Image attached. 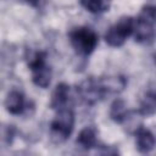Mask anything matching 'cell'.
<instances>
[{"mask_svg": "<svg viewBox=\"0 0 156 156\" xmlns=\"http://www.w3.org/2000/svg\"><path fill=\"white\" fill-rule=\"evenodd\" d=\"M152 58H154V62H155V65H156V52L154 54V56H152Z\"/></svg>", "mask_w": 156, "mask_h": 156, "instance_id": "obj_18", "label": "cell"}, {"mask_svg": "<svg viewBox=\"0 0 156 156\" xmlns=\"http://www.w3.org/2000/svg\"><path fill=\"white\" fill-rule=\"evenodd\" d=\"M155 144H156V140L151 130H149L143 126H140L135 130V146L139 152L141 154L150 152L151 150H154Z\"/></svg>", "mask_w": 156, "mask_h": 156, "instance_id": "obj_8", "label": "cell"}, {"mask_svg": "<svg viewBox=\"0 0 156 156\" xmlns=\"http://www.w3.org/2000/svg\"><path fill=\"white\" fill-rule=\"evenodd\" d=\"M28 67L32 73V82L41 89H46L51 83V68L46 62V54L41 50L29 55Z\"/></svg>", "mask_w": 156, "mask_h": 156, "instance_id": "obj_4", "label": "cell"}, {"mask_svg": "<svg viewBox=\"0 0 156 156\" xmlns=\"http://www.w3.org/2000/svg\"><path fill=\"white\" fill-rule=\"evenodd\" d=\"M110 118L119 124H123V122L126 121L129 111L127 108L126 102L122 99H115L110 106Z\"/></svg>", "mask_w": 156, "mask_h": 156, "instance_id": "obj_13", "label": "cell"}, {"mask_svg": "<svg viewBox=\"0 0 156 156\" xmlns=\"http://www.w3.org/2000/svg\"><path fill=\"white\" fill-rule=\"evenodd\" d=\"M135 20L130 16H122L105 33V41L112 48L122 46L134 32Z\"/></svg>", "mask_w": 156, "mask_h": 156, "instance_id": "obj_5", "label": "cell"}, {"mask_svg": "<svg viewBox=\"0 0 156 156\" xmlns=\"http://www.w3.org/2000/svg\"><path fill=\"white\" fill-rule=\"evenodd\" d=\"M69 85L66 83H58L52 94H51V99H50V107L55 111L67 107L68 100H69Z\"/></svg>", "mask_w": 156, "mask_h": 156, "instance_id": "obj_9", "label": "cell"}, {"mask_svg": "<svg viewBox=\"0 0 156 156\" xmlns=\"http://www.w3.org/2000/svg\"><path fill=\"white\" fill-rule=\"evenodd\" d=\"M138 111L143 117H149L156 113V91L149 90L144 93L140 99Z\"/></svg>", "mask_w": 156, "mask_h": 156, "instance_id": "obj_12", "label": "cell"}, {"mask_svg": "<svg viewBox=\"0 0 156 156\" xmlns=\"http://www.w3.org/2000/svg\"><path fill=\"white\" fill-rule=\"evenodd\" d=\"M15 127L13 126H7L5 129H4V141L6 144H11L13 138H15Z\"/></svg>", "mask_w": 156, "mask_h": 156, "instance_id": "obj_15", "label": "cell"}, {"mask_svg": "<svg viewBox=\"0 0 156 156\" xmlns=\"http://www.w3.org/2000/svg\"><path fill=\"white\" fill-rule=\"evenodd\" d=\"M74 112L69 107H63L56 111L55 117L50 123V139L55 144L65 143L74 129Z\"/></svg>", "mask_w": 156, "mask_h": 156, "instance_id": "obj_2", "label": "cell"}, {"mask_svg": "<svg viewBox=\"0 0 156 156\" xmlns=\"http://www.w3.org/2000/svg\"><path fill=\"white\" fill-rule=\"evenodd\" d=\"M5 108L11 115H22L27 110V102L24 100V95L20 90H10L5 98Z\"/></svg>", "mask_w": 156, "mask_h": 156, "instance_id": "obj_7", "label": "cell"}, {"mask_svg": "<svg viewBox=\"0 0 156 156\" xmlns=\"http://www.w3.org/2000/svg\"><path fill=\"white\" fill-rule=\"evenodd\" d=\"M77 93L85 105H95L106 96L101 78L88 77L77 85Z\"/></svg>", "mask_w": 156, "mask_h": 156, "instance_id": "obj_6", "label": "cell"}, {"mask_svg": "<svg viewBox=\"0 0 156 156\" xmlns=\"http://www.w3.org/2000/svg\"><path fill=\"white\" fill-rule=\"evenodd\" d=\"M100 78H101L104 89L106 91V95L118 94L127 85V79L123 76H107V77H100Z\"/></svg>", "mask_w": 156, "mask_h": 156, "instance_id": "obj_11", "label": "cell"}, {"mask_svg": "<svg viewBox=\"0 0 156 156\" xmlns=\"http://www.w3.org/2000/svg\"><path fill=\"white\" fill-rule=\"evenodd\" d=\"M101 149L98 150L99 154L102 155H117L118 154V149L116 146H108V145H99Z\"/></svg>", "mask_w": 156, "mask_h": 156, "instance_id": "obj_16", "label": "cell"}, {"mask_svg": "<svg viewBox=\"0 0 156 156\" xmlns=\"http://www.w3.org/2000/svg\"><path fill=\"white\" fill-rule=\"evenodd\" d=\"M80 5L91 13H101L108 11L112 0H79Z\"/></svg>", "mask_w": 156, "mask_h": 156, "instance_id": "obj_14", "label": "cell"}, {"mask_svg": "<svg viewBox=\"0 0 156 156\" xmlns=\"http://www.w3.org/2000/svg\"><path fill=\"white\" fill-rule=\"evenodd\" d=\"M135 41L149 45L156 39V5H145L134 23Z\"/></svg>", "mask_w": 156, "mask_h": 156, "instance_id": "obj_1", "label": "cell"}, {"mask_svg": "<svg viewBox=\"0 0 156 156\" xmlns=\"http://www.w3.org/2000/svg\"><path fill=\"white\" fill-rule=\"evenodd\" d=\"M77 145L83 150H91L94 147H98V132L93 126L84 127L76 140Z\"/></svg>", "mask_w": 156, "mask_h": 156, "instance_id": "obj_10", "label": "cell"}, {"mask_svg": "<svg viewBox=\"0 0 156 156\" xmlns=\"http://www.w3.org/2000/svg\"><path fill=\"white\" fill-rule=\"evenodd\" d=\"M68 39L74 51L80 56L90 55L99 41L98 34L89 27H76L68 32Z\"/></svg>", "mask_w": 156, "mask_h": 156, "instance_id": "obj_3", "label": "cell"}, {"mask_svg": "<svg viewBox=\"0 0 156 156\" xmlns=\"http://www.w3.org/2000/svg\"><path fill=\"white\" fill-rule=\"evenodd\" d=\"M26 1L29 2V4H32V5H37L39 2V0H26Z\"/></svg>", "mask_w": 156, "mask_h": 156, "instance_id": "obj_17", "label": "cell"}]
</instances>
